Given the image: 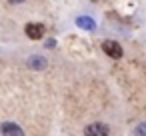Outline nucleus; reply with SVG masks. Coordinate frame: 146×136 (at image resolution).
<instances>
[{
  "instance_id": "20e7f679",
  "label": "nucleus",
  "mask_w": 146,
  "mask_h": 136,
  "mask_svg": "<svg viewBox=\"0 0 146 136\" xmlns=\"http://www.w3.org/2000/svg\"><path fill=\"white\" fill-rule=\"evenodd\" d=\"M26 36L32 40H40L44 36V26L42 24H28L26 26Z\"/></svg>"
},
{
  "instance_id": "6e6552de",
  "label": "nucleus",
  "mask_w": 146,
  "mask_h": 136,
  "mask_svg": "<svg viewBox=\"0 0 146 136\" xmlns=\"http://www.w3.org/2000/svg\"><path fill=\"white\" fill-rule=\"evenodd\" d=\"M56 46V40H48V48H54Z\"/></svg>"
},
{
  "instance_id": "0eeeda50",
  "label": "nucleus",
  "mask_w": 146,
  "mask_h": 136,
  "mask_svg": "<svg viewBox=\"0 0 146 136\" xmlns=\"http://www.w3.org/2000/svg\"><path fill=\"white\" fill-rule=\"evenodd\" d=\"M134 134H136V136H146V122L138 124V126H136V130H134Z\"/></svg>"
},
{
  "instance_id": "423d86ee",
  "label": "nucleus",
  "mask_w": 146,
  "mask_h": 136,
  "mask_svg": "<svg viewBox=\"0 0 146 136\" xmlns=\"http://www.w3.org/2000/svg\"><path fill=\"white\" fill-rule=\"evenodd\" d=\"M28 66H30V68H34V70H42V68H46V58L32 56V58L28 60Z\"/></svg>"
},
{
  "instance_id": "39448f33",
  "label": "nucleus",
  "mask_w": 146,
  "mask_h": 136,
  "mask_svg": "<svg viewBox=\"0 0 146 136\" xmlns=\"http://www.w3.org/2000/svg\"><path fill=\"white\" fill-rule=\"evenodd\" d=\"M76 26L84 28V30H94L96 28V22L90 18V16H78L76 18Z\"/></svg>"
},
{
  "instance_id": "1a4fd4ad",
  "label": "nucleus",
  "mask_w": 146,
  "mask_h": 136,
  "mask_svg": "<svg viewBox=\"0 0 146 136\" xmlns=\"http://www.w3.org/2000/svg\"><path fill=\"white\" fill-rule=\"evenodd\" d=\"M10 4H20V2H24V0H8Z\"/></svg>"
},
{
  "instance_id": "7ed1b4c3",
  "label": "nucleus",
  "mask_w": 146,
  "mask_h": 136,
  "mask_svg": "<svg viewBox=\"0 0 146 136\" xmlns=\"http://www.w3.org/2000/svg\"><path fill=\"white\" fill-rule=\"evenodd\" d=\"M102 50L110 56V58H122V48H120V44L118 42H112V40H108V42H104L102 44Z\"/></svg>"
},
{
  "instance_id": "f257e3e1",
  "label": "nucleus",
  "mask_w": 146,
  "mask_h": 136,
  "mask_svg": "<svg viewBox=\"0 0 146 136\" xmlns=\"http://www.w3.org/2000/svg\"><path fill=\"white\" fill-rule=\"evenodd\" d=\"M84 134L86 136H108V126L102 122H94L84 128Z\"/></svg>"
},
{
  "instance_id": "f03ea898",
  "label": "nucleus",
  "mask_w": 146,
  "mask_h": 136,
  "mask_svg": "<svg viewBox=\"0 0 146 136\" xmlns=\"http://www.w3.org/2000/svg\"><path fill=\"white\" fill-rule=\"evenodd\" d=\"M0 132H2V136H24V130L14 122H4L0 126Z\"/></svg>"
}]
</instances>
